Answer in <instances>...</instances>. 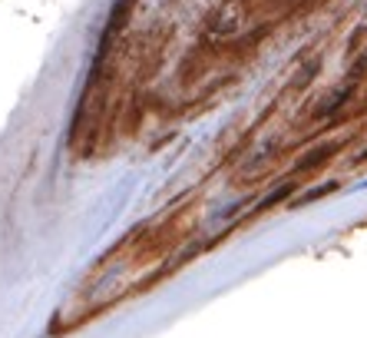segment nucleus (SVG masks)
Instances as JSON below:
<instances>
[{
  "mask_svg": "<svg viewBox=\"0 0 367 338\" xmlns=\"http://www.w3.org/2000/svg\"><path fill=\"white\" fill-rule=\"evenodd\" d=\"M338 189H341V183H338V179H331V183H321V186L305 189L301 196H294V199H292V209H301V206H311V203H321L324 196L338 192Z\"/></svg>",
  "mask_w": 367,
  "mask_h": 338,
  "instance_id": "39448f33",
  "label": "nucleus"
},
{
  "mask_svg": "<svg viewBox=\"0 0 367 338\" xmlns=\"http://www.w3.org/2000/svg\"><path fill=\"white\" fill-rule=\"evenodd\" d=\"M338 153H341V143H321V146H311V150H305L301 156H298V159H294L292 172H294V176H301V172L321 169L324 163H331Z\"/></svg>",
  "mask_w": 367,
  "mask_h": 338,
  "instance_id": "f03ea898",
  "label": "nucleus"
},
{
  "mask_svg": "<svg viewBox=\"0 0 367 338\" xmlns=\"http://www.w3.org/2000/svg\"><path fill=\"white\" fill-rule=\"evenodd\" d=\"M364 40H367V23H357V27L351 30V37H348V56L361 54V50H364L361 43H364Z\"/></svg>",
  "mask_w": 367,
  "mask_h": 338,
  "instance_id": "6e6552de",
  "label": "nucleus"
},
{
  "mask_svg": "<svg viewBox=\"0 0 367 338\" xmlns=\"http://www.w3.org/2000/svg\"><path fill=\"white\" fill-rule=\"evenodd\" d=\"M367 76V47L361 54L351 60V70H348V83H357V80H364Z\"/></svg>",
  "mask_w": 367,
  "mask_h": 338,
  "instance_id": "0eeeda50",
  "label": "nucleus"
},
{
  "mask_svg": "<svg viewBox=\"0 0 367 338\" xmlns=\"http://www.w3.org/2000/svg\"><path fill=\"white\" fill-rule=\"evenodd\" d=\"M354 93H357V90H354V83H344V87L331 90V93L324 96V100H321L318 106H314L311 116H314V120H331V116H338V113L344 110L351 100H354Z\"/></svg>",
  "mask_w": 367,
  "mask_h": 338,
  "instance_id": "7ed1b4c3",
  "label": "nucleus"
},
{
  "mask_svg": "<svg viewBox=\"0 0 367 338\" xmlns=\"http://www.w3.org/2000/svg\"><path fill=\"white\" fill-rule=\"evenodd\" d=\"M364 110H367V93H364Z\"/></svg>",
  "mask_w": 367,
  "mask_h": 338,
  "instance_id": "9d476101",
  "label": "nucleus"
},
{
  "mask_svg": "<svg viewBox=\"0 0 367 338\" xmlns=\"http://www.w3.org/2000/svg\"><path fill=\"white\" fill-rule=\"evenodd\" d=\"M318 74H321V56H311V60H305L298 70H294V76L288 80V93H305L308 87H311L314 80H318Z\"/></svg>",
  "mask_w": 367,
  "mask_h": 338,
  "instance_id": "20e7f679",
  "label": "nucleus"
},
{
  "mask_svg": "<svg viewBox=\"0 0 367 338\" xmlns=\"http://www.w3.org/2000/svg\"><path fill=\"white\" fill-rule=\"evenodd\" d=\"M367 163V150H361V156H354V166H364Z\"/></svg>",
  "mask_w": 367,
  "mask_h": 338,
  "instance_id": "1a4fd4ad",
  "label": "nucleus"
},
{
  "mask_svg": "<svg viewBox=\"0 0 367 338\" xmlns=\"http://www.w3.org/2000/svg\"><path fill=\"white\" fill-rule=\"evenodd\" d=\"M245 20V0H222L219 10L209 20V34L212 37H235Z\"/></svg>",
  "mask_w": 367,
  "mask_h": 338,
  "instance_id": "f257e3e1",
  "label": "nucleus"
},
{
  "mask_svg": "<svg viewBox=\"0 0 367 338\" xmlns=\"http://www.w3.org/2000/svg\"><path fill=\"white\" fill-rule=\"evenodd\" d=\"M294 189H298V179H288V183H281L278 189H272L261 203H258V212H268V209H275V206H281V203H288L294 196Z\"/></svg>",
  "mask_w": 367,
  "mask_h": 338,
  "instance_id": "423d86ee",
  "label": "nucleus"
}]
</instances>
